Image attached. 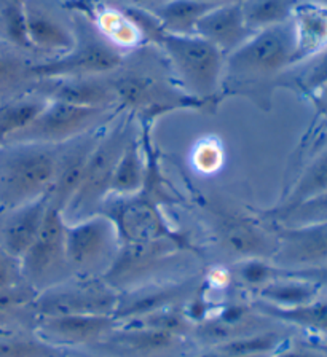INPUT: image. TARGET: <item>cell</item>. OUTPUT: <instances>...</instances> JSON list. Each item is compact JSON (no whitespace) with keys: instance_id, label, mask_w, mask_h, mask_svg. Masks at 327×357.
<instances>
[{"instance_id":"obj_1","label":"cell","mask_w":327,"mask_h":357,"mask_svg":"<svg viewBox=\"0 0 327 357\" xmlns=\"http://www.w3.org/2000/svg\"><path fill=\"white\" fill-rule=\"evenodd\" d=\"M294 66L291 21L254 32L235 52L225 56L224 94L251 93Z\"/></svg>"},{"instance_id":"obj_2","label":"cell","mask_w":327,"mask_h":357,"mask_svg":"<svg viewBox=\"0 0 327 357\" xmlns=\"http://www.w3.org/2000/svg\"><path fill=\"white\" fill-rule=\"evenodd\" d=\"M59 145H0V206L10 211L48 197L58 167Z\"/></svg>"},{"instance_id":"obj_3","label":"cell","mask_w":327,"mask_h":357,"mask_svg":"<svg viewBox=\"0 0 327 357\" xmlns=\"http://www.w3.org/2000/svg\"><path fill=\"white\" fill-rule=\"evenodd\" d=\"M158 47L166 56L179 88L209 107L224 94L225 54L204 38L163 32Z\"/></svg>"},{"instance_id":"obj_4","label":"cell","mask_w":327,"mask_h":357,"mask_svg":"<svg viewBox=\"0 0 327 357\" xmlns=\"http://www.w3.org/2000/svg\"><path fill=\"white\" fill-rule=\"evenodd\" d=\"M136 134L131 115L121 116L112 128L102 132L88 160L80 185L63 212L66 222L82 220L101 211L109 198L115 166Z\"/></svg>"},{"instance_id":"obj_5","label":"cell","mask_w":327,"mask_h":357,"mask_svg":"<svg viewBox=\"0 0 327 357\" xmlns=\"http://www.w3.org/2000/svg\"><path fill=\"white\" fill-rule=\"evenodd\" d=\"M68 10V8H66ZM75 43L69 52L29 67V77L37 80L99 77L117 72L123 66V53L99 36L85 16L70 11Z\"/></svg>"},{"instance_id":"obj_6","label":"cell","mask_w":327,"mask_h":357,"mask_svg":"<svg viewBox=\"0 0 327 357\" xmlns=\"http://www.w3.org/2000/svg\"><path fill=\"white\" fill-rule=\"evenodd\" d=\"M198 245L190 236L177 239H157L146 243H121L112 265L102 279L119 292L139 287L146 279L179 259L181 254L199 255Z\"/></svg>"},{"instance_id":"obj_7","label":"cell","mask_w":327,"mask_h":357,"mask_svg":"<svg viewBox=\"0 0 327 357\" xmlns=\"http://www.w3.org/2000/svg\"><path fill=\"white\" fill-rule=\"evenodd\" d=\"M115 99L121 110L131 116H141L146 123H152L158 116L182 109L204 110L201 100L188 96L181 88L160 82L147 72L126 70L117 77H110Z\"/></svg>"},{"instance_id":"obj_8","label":"cell","mask_w":327,"mask_h":357,"mask_svg":"<svg viewBox=\"0 0 327 357\" xmlns=\"http://www.w3.org/2000/svg\"><path fill=\"white\" fill-rule=\"evenodd\" d=\"M66 222L63 212L50 206L36 241L21 257L23 282L37 294L68 281L72 276L66 254Z\"/></svg>"},{"instance_id":"obj_9","label":"cell","mask_w":327,"mask_h":357,"mask_svg":"<svg viewBox=\"0 0 327 357\" xmlns=\"http://www.w3.org/2000/svg\"><path fill=\"white\" fill-rule=\"evenodd\" d=\"M119 248L117 228L101 212L68 223L66 228V254L74 276L102 278Z\"/></svg>"},{"instance_id":"obj_10","label":"cell","mask_w":327,"mask_h":357,"mask_svg":"<svg viewBox=\"0 0 327 357\" xmlns=\"http://www.w3.org/2000/svg\"><path fill=\"white\" fill-rule=\"evenodd\" d=\"M163 203L147 190L132 197H109L101 208L117 228L121 243H146L188 236L166 219Z\"/></svg>"},{"instance_id":"obj_11","label":"cell","mask_w":327,"mask_h":357,"mask_svg":"<svg viewBox=\"0 0 327 357\" xmlns=\"http://www.w3.org/2000/svg\"><path fill=\"white\" fill-rule=\"evenodd\" d=\"M120 292L102 278L72 276L37 294L31 308L36 317L69 314H114Z\"/></svg>"},{"instance_id":"obj_12","label":"cell","mask_w":327,"mask_h":357,"mask_svg":"<svg viewBox=\"0 0 327 357\" xmlns=\"http://www.w3.org/2000/svg\"><path fill=\"white\" fill-rule=\"evenodd\" d=\"M109 109L85 107L61 100L47 99L45 107L36 116L26 130L21 131L12 142H32L61 145L82 136L94 128L101 126L102 116L107 115ZM8 142V144H12Z\"/></svg>"},{"instance_id":"obj_13","label":"cell","mask_w":327,"mask_h":357,"mask_svg":"<svg viewBox=\"0 0 327 357\" xmlns=\"http://www.w3.org/2000/svg\"><path fill=\"white\" fill-rule=\"evenodd\" d=\"M209 214L220 243L231 252L241 255L243 259H273L276 236L270 238L251 217L214 206H209Z\"/></svg>"},{"instance_id":"obj_14","label":"cell","mask_w":327,"mask_h":357,"mask_svg":"<svg viewBox=\"0 0 327 357\" xmlns=\"http://www.w3.org/2000/svg\"><path fill=\"white\" fill-rule=\"evenodd\" d=\"M104 125L94 128L72 141L59 145L56 176L52 190L48 193V203L52 208L64 212L79 188L90 155L96 147L105 130H99Z\"/></svg>"},{"instance_id":"obj_15","label":"cell","mask_w":327,"mask_h":357,"mask_svg":"<svg viewBox=\"0 0 327 357\" xmlns=\"http://www.w3.org/2000/svg\"><path fill=\"white\" fill-rule=\"evenodd\" d=\"M273 260L280 268H308L327 264V222L278 228Z\"/></svg>"},{"instance_id":"obj_16","label":"cell","mask_w":327,"mask_h":357,"mask_svg":"<svg viewBox=\"0 0 327 357\" xmlns=\"http://www.w3.org/2000/svg\"><path fill=\"white\" fill-rule=\"evenodd\" d=\"M197 279L168 281L165 284H144V286L120 292L115 317L121 322L146 316L149 312L173 308L182 300L197 292Z\"/></svg>"},{"instance_id":"obj_17","label":"cell","mask_w":327,"mask_h":357,"mask_svg":"<svg viewBox=\"0 0 327 357\" xmlns=\"http://www.w3.org/2000/svg\"><path fill=\"white\" fill-rule=\"evenodd\" d=\"M36 319L38 333L48 343H94L120 327V321L114 314H69Z\"/></svg>"},{"instance_id":"obj_18","label":"cell","mask_w":327,"mask_h":357,"mask_svg":"<svg viewBox=\"0 0 327 357\" xmlns=\"http://www.w3.org/2000/svg\"><path fill=\"white\" fill-rule=\"evenodd\" d=\"M38 94L50 100H61L85 107L112 110L114 105H117L110 77L104 75L40 80Z\"/></svg>"},{"instance_id":"obj_19","label":"cell","mask_w":327,"mask_h":357,"mask_svg":"<svg viewBox=\"0 0 327 357\" xmlns=\"http://www.w3.org/2000/svg\"><path fill=\"white\" fill-rule=\"evenodd\" d=\"M26 26L31 50L59 56L74 47V27L61 21L42 0H24Z\"/></svg>"},{"instance_id":"obj_20","label":"cell","mask_w":327,"mask_h":357,"mask_svg":"<svg viewBox=\"0 0 327 357\" xmlns=\"http://www.w3.org/2000/svg\"><path fill=\"white\" fill-rule=\"evenodd\" d=\"M294 66L327 50V7L314 0H298L291 16ZM292 66V67H294Z\"/></svg>"},{"instance_id":"obj_21","label":"cell","mask_w":327,"mask_h":357,"mask_svg":"<svg viewBox=\"0 0 327 357\" xmlns=\"http://www.w3.org/2000/svg\"><path fill=\"white\" fill-rule=\"evenodd\" d=\"M252 33L243 16L240 2L215 5L199 20L195 29V36L213 43L225 56L241 47Z\"/></svg>"},{"instance_id":"obj_22","label":"cell","mask_w":327,"mask_h":357,"mask_svg":"<svg viewBox=\"0 0 327 357\" xmlns=\"http://www.w3.org/2000/svg\"><path fill=\"white\" fill-rule=\"evenodd\" d=\"M50 208L48 197L10 209L0 228V248L13 259L21 260L31 244L36 241Z\"/></svg>"},{"instance_id":"obj_23","label":"cell","mask_w":327,"mask_h":357,"mask_svg":"<svg viewBox=\"0 0 327 357\" xmlns=\"http://www.w3.org/2000/svg\"><path fill=\"white\" fill-rule=\"evenodd\" d=\"M147 178L146 145L137 137L131 139L115 166L109 197H132L142 192Z\"/></svg>"},{"instance_id":"obj_24","label":"cell","mask_w":327,"mask_h":357,"mask_svg":"<svg viewBox=\"0 0 327 357\" xmlns=\"http://www.w3.org/2000/svg\"><path fill=\"white\" fill-rule=\"evenodd\" d=\"M260 316L270 317L294 327L303 328L310 333L327 337V298L318 297L312 303L297 306V308H278V306L268 305L265 301H257L254 305Z\"/></svg>"},{"instance_id":"obj_25","label":"cell","mask_w":327,"mask_h":357,"mask_svg":"<svg viewBox=\"0 0 327 357\" xmlns=\"http://www.w3.org/2000/svg\"><path fill=\"white\" fill-rule=\"evenodd\" d=\"M213 7H215V3L204 0H165L151 11L165 32L193 36L199 20Z\"/></svg>"},{"instance_id":"obj_26","label":"cell","mask_w":327,"mask_h":357,"mask_svg":"<svg viewBox=\"0 0 327 357\" xmlns=\"http://www.w3.org/2000/svg\"><path fill=\"white\" fill-rule=\"evenodd\" d=\"M321 290L316 284L305 279L281 275L278 268V278L265 284L257 290L260 301L278 306V308H297V306L312 303L319 297Z\"/></svg>"},{"instance_id":"obj_27","label":"cell","mask_w":327,"mask_h":357,"mask_svg":"<svg viewBox=\"0 0 327 357\" xmlns=\"http://www.w3.org/2000/svg\"><path fill=\"white\" fill-rule=\"evenodd\" d=\"M177 337L179 335L165 331H155V328L120 326L104 340L105 343L115 349L146 354L171 348V346L177 343Z\"/></svg>"},{"instance_id":"obj_28","label":"cell","mask_w":327,"mask_h":357,"mask_svg":"<svg viewBox=\"0 0 327 357\" xmlns=\"http://www.w3.org/2000/svg\"><path fill=\"white\" fill-rule=\"evenodd\" d=\"M47 99L37 94L34 98H20L0 105V145L12 142L18 134L26 130L40 110Z\"/></svg>"},{"instance_id":"obj_29","label":"cell","mask_w":327,"mask_h":357,"mask_svg":"<svg viewBox=\"0 0 327 357\" xmlns=\"http://www.w3.org/2000/svg\"><path fill=\"white\" fill-rule=\"evenodd\" d=\"M265 219L271 220L278 228H292L312 225V223L327 222V193L318 195L302 203L280 208L275 206L262 214Z\"/></svg>"},{"instance_id":"obj_30","label":"cell","mask_w":327,"mask_h":357,"mask_svg":"<svg viewBox=\"0 0 327 357\" xmlns=\"http://www.w3.org/2000/svg\"><path fill=\"white\" fill-rule=\"evenodd\" d=\"M298 0H241V10L251 32L291 21Z\"/></svg>"},{"instance_id":"obj_31","label":"cell","mask_w":327,"mask_h":357,"mask_svg":"<svg viewBox=\"0 0 327 357\" xmlns=\"http://www.w3.org/2000/svg\"><path fill=\"white\" fill-rule=\"evenodd\" d=\"M323 193H327V147L305 167L301 177L297 178L296 185L291 188V192L278 206L289 208V206L298 204Z\"/></svg>"},{"instance_id":"obj_32","label":"cell","mask_w":327,"mask_h":357,"mask_svg":"<svg viewBox=\"0 0 327 357\" xmlns=\"http://www.w3.org/2000/svg\"><path fill=\"white\" fill-rule=\"evenodd\" d=\"M284 338L276 332H259L251 335H241V337L230 340V342L218 344L219 351L222 353L240 356V357H265L271 351L278 349Z\"/></svg>"},{"instance_id":"obj_33","label":"cell","mask_w":327,"mask_h":357,"mask_svg":"<svg viewBox=\"0 0 327 357\" xmlns=\"http://www.w3.org/2000/svg\"><path fill=\"white\" fill-rule=\"evenodd\" d=\"M0 26L3 36L15 47L31 50L26 26V3L24 0H5L0 8Z\"/></svg>"},{"instance_id":"obj_34","label":"cell","mask_w":327,"mask_h":357,"mask_svg":"<svg viewBox=\"0 0 327 357\" xmlns=\"http://www.w3.org/2000/svg\"><path fill=\"white\" fill-rule=\"evenodd\" d=\"M0 357H63V353L43 338L0 335Z\"/></svg>"},{"instance_id":"obj_35","label":"cell","mask_w":327,"mask_h":357,"mask_svg":"<svg viewBox=\"0 0 327 357\" xmlns=\"http://www.w3.org/2000/svg\"><path fill=\"white\" fill-rule=\"evenodd\" d=\"M235 268L236 276L248 286L257 287V290L278 278V265L268 264L267 259H243Z\"/></svg>"},{"instance_id":"obj_36","label":"cell","mask_w":327,"mask_h":357,"mask_svg":"<svg viewBox=\"0 0 327 357\" xmlns=\"http://www.w3.org/2000/svg\"><path fill=\"white\" fill-rule=\"evenodd\" d=\"M298 66H303V72L297 80L298 86L312 98L327 83V50Z\"/></svg>"},{"instance_id":"obj_37","label":"cell","mask_w":327,"mask_h":357,"mask_svg":"<svg viewBox=\"0 0 327 357\" xmlns=\"http://www.w3.org/2000/svg\"><path fill=\"white\" fill-rule=\"evenodd\" d=\"M224 161L222 149L219 147L218 142H201L193 155V163L201 172H213L219 169Z\"/></svg>"},{"instance_id":"obj_38","label":"cell","mask_w":327,"mask_h":357,"mask_svg":"<svg viewBox=\"0 0 327 357\" xmlns=\"http://www.w3.org/2000/svg\"><path fill=\"white\" fill-rule=\"evenodd\" d=\"M29 67L16 56L0 52V86L29 77Z\"/></svg>"},{"instance_id":"obj_39","label":"cell","mask_w":327,"mask_h":357,"mask_svg":"<svg viewBox=\"0 0 327 357\" xmlns=\"http://www.w3.org/2000/svg\"><path fill=\"white\" fill-rule=\"evenodd\" d=\"M20 284H23L20 260L13 259L0 248V290L20 286Z\"/></svg>"},{"instance_id":"obj_40","label":"cell","mask_w":327,"mask_h":357,"mask_svg":"<svg viewBox=\"0 0 327 357\" xmlns=\"http://www.w3.org/2000/svg\"><path fill=\"white\" fill-rule=\"evenodd\" d=\"M280 273L286 276L305 279V281L316 284L319 289L327 290V264L308 268H280Z\"/></svg>"},{"instance_id":"obj_41","label":"cell","mask_w":327,"mask_h":357,"mask_svg":"<svg viewBox=\"0 0 327 357\" xmlns=\"http://www.w3.org/2000/svg\"><path fill=\"white\" fill-rule=\"evenodd\" d=\"M109 2L120 5V7H137L144 10H152L157 5L163 3L165 0H109Z\"/></svg>"},{"instance_id":"obj_42","label":"cell","mask_w":327,"mask_h":357,"mask_svg":"<svg viewBox=\"0 0 327 357\" xmlns=\"http://www.w3.org/2000/svg\"><path fill=\"white\" fill-rule=\"evenodd\" d=\"M278 357H327V356L319 353V351L308 349V348H289V349L281 351Z\"/></svg>"},{"instance_id":"obj_43","label":"cell","mask_w":327,"mask_h":357,"mask_svg":"<svg viewBox=\"0 0 327 357\" xmlns=\"http://www.w3.org/2000/svg\"><path fill=\"white\" fill-rule=\"evenodd\" d=\"M312 100H313L316 110H318L319 114L324 116V119H327V83L313 94Z\"/></svg>"},{"instance_id":"obj_44","label":"cell","mask_w":327,"mask_h":357,"mask_svg":"<svg viewBox=\"0 0 327 357\" xmlns=\"http://www.w3.org/2000/svg\"><path fill=\"white\" fill-rule=\"evenodd\" d=\"M199 357H240V356H231V354L222 353V351H219V349H214V351H211V353H206Z\"/></svg>"},{"instance_id":"obj_45","label":"cell","mask_w":327,"mask_h":357,"mask_svg":"<svg viewBox=\"0 0 327 357\" xmlns=\"http://www.w3.org/2000/svg\"><path fill=\"white\" fill-rule=\"evenodd\" d=\"M204 2L220 5V3H234V2H241V0H204Z\"/></svg>"},{"instance_id":"obj_46","label":"cell","mask_w":327,"mask_h":357,"mask_svg":"<svg viewBox=\"0 0 327 357\" xmlns=\"http://www.w3.org/2000/svg\"><path fill=\"white\" fill-rule=\"evenodd\" d=\"M314 2H319V3H323V5H326V7H327V0H314Z\"/></svg>"},{"instance_id":"obj_47","label":"cell","mask_w":327,"mask_h":357,"mask_svg":"<svg viewBox=\"0 0 327 357\" xmlns=\"http://www.w3.org/2000/svg\"><path fill=\"white\" fill-rule=\"evenodd\" d=\"M0 209H2V206H0Z\"/></svg>"}]
</instances>
